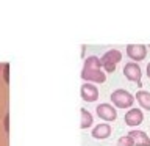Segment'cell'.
<instances>
[{
  "mask_svg": "<svg viewBox=\"0 0 150 146\" xmlns=\"http://www.w3.org/2000/svg\"><path fill=\"white\" fill-rule=\"evenodd\" d=\"M81 79L88 83H103L106 80V74L102 69H89L83 68L81 69Z\"/></svg>",
  "mask_w": 150,
  "mask_h": 146,
  "instance_id": "cell-3",
  "label": "cell"
},
{
  "mask_svg": "<svg viewBox=\"0 0 150 146\" xmlns=\"http://www.w3.org/2000/svg\"><path fill=\"white\" fill-rule=\"evenodd\" d=\"M8 69H9V64H5V66H3V77H5V82H9V74H8Z\"/></svg>",
  "mask_w": 150,
  "mask_h": 146,
  "instance_id": "cell-15",
  "label": "cell"
},
{
  "mask_svg": "<svg viewBox=\"0 0 150 146\" xmlns=\"http://www.w3.org/2000/svg\"><path fill=\"white\" fill-rule=\"evenodd\" d=\"M122 60V54L119 50H116V49H111V50H106L105 54L102 55V66L105 68L106 72H114L116 71V66L117 63Z\"/></svg>",
  "mask_w": 150,
  "mask_h": 146,
  "instance_id": "cell-1",
  "label": "cell"
},
{
  "mask_svg": "<svg viewBox=\"0 0 150 146\" xmlns=\"http://www.w3.org/2000/svg\"><path fill=\"white\" fill-rule=\"evenodd\" d=\"M81 122H80V127H81V129H88L89 126H92V115L91 113H89L86 108H81Z\"/></svg>",
  "mask_w": 150,
  "mask_h": 146,
  "instance_id": "cell-13",
  "label": "cell"
},
{
  "mask_svg": "<svg viewBox=\"0 0 150 146\" xmlns=\"http://www.w3.org/2000/svg\"><path fill=\"white\" fill-rule=\"evenodd\" d=\"M144 120V113L142 110L139 108H130L128 112L125 113V124L130 126V127H134V126H139Z\"/></svg>",
  "mask_w": 150,
  "mask_h": 146,
  "instance_id": "cell-8",
  "label": "cell"
},
{
  "mask_svg": "<svg viewBox=\"0 0 150 146\" xmlns=\"http://www.w3.org/2000/svg\"><path fill=\"white\" fill-rule=\"evenodd\" d=\"M80 93H81L83 101H86V102H94V101H97V99H98V88H97L94 83L84 82V83L81 85Z\"/></svg>",
  "mask_w": 150,
  "mask_h": 146,
  "instance_id": "cell-6",
  "label": "cell"
},
{
  "mask_svg": "<svg viewBox=\"0 0 150 146\" xmlns=\"http://www.w3.org/2000/svg\"><path fill=\"white\" fill-rule=\"evenodd\" d=\"M128 135L133 138L134 141V146H150V138H149V135L145 134L144 130H130L128 132Z\"/></svg>",
  "mask_w": 150,
  "mask_h": 146,
  "instance_id": "cell-9",
  "label": "cell"
},
{
  "mask_svg": "<svg viewBox=\"0 0 150 146\" xmlns=\"http://www.w3.org/2000/svg\"><path fill=\"white\" fill-rule=\"evenodd\" d=\"M96 112H97L98 118H102L105 121H114L117 118V112L111 104H98Z\"/></svg>",
  "mask_w": 150,
  "mask_h": 146,
  "instance_id": "cell-5",
  "label": "cell"
},
{
  "mask_svg": "<svg viewBox=\"0 0 150 146\" xmlns=\"http://www.w3.org/2000/svg\"><path fill=\"white\" fill-rule=\"evenodd\" d=\"M136 101L139 102V105L142 108L150 110V93L149 91H144V89L138 91V93H136Z\"/></svg>",
  "mask_w": 150,
  "mask_h": 146,
  "instance_id": "cell-11",
  "label": "cell"
},
{
  "mask_svg": "<svg viewBox=\"0 0 150 146\" xmlns=\"http://www.w3.org/2000/svg\"><path fill=\"white\" fill-rule=\"evenodd\" d=\"M147 77L150 79V63L147 64Z\"/></svg>",
  "mask_w": 150,
  "mask_h": 146,
  "instance_id": "cell-16",
  "label": "cell"
},
{
  "mask_svg": "<svg viewBox=\"0 0 150 146\" xmlns=\"http://www.w3.org/2000/svg\"><path fill=\"white\" fill-rule=\"evenodd\" d=\"M127 55L133 61H142L147 55V47L144 44H128L127 46Z\"/></svg>",
  "mask_w": 150,
  "mask_h": 146,
  "instance_id": "cell-4",
  "label": "cell"
},
{
  "mask_svg": "<svg viewBox=\"0 0 150 146\" xmlns=\"http://www.w3.org/2000/svg\"><path fill=\"white\" fill-rule=\"evenodd\" d=\"M124 75L131 82H138L141 83V77H142V72H141V68L138 63H127L124 68Z\"/></svg>",
  "mask_w": 150,
  "mask_h": 146,
  "instance_id": "cell-7",
  "label": "cell"
},
{
  "mask_svg": "<svg viewBox=\"0 0 150 146\" xmlns=\"http://www.w3.org/2000/svg\"><path fill=\"white\" fill-rule=\"evenodd\" d=\"M111 135V126L108 122H100L98 126H96L92 129V137L97 140H105Z\"/></svg>",
  "mask_w": 150,
  "mask_h": 146,
  "instance_id": "cell-10",
  "label": "cell"
},
{
  "mask_svg": "<svg viewBox=\"0 0 150 146\" xmlns=\"http://www.w3.org/2000/svg\"><path fill=\"white\" fill-rule=\"evenodd\" d=\"M0 69H2V66H0Z\"/></svg>",
  "mask_w": 150,
  "mask_h": 146,
  "instance_id": "cell-17",
  "label": "cell"
},
{
  "mask_svg": "<svg viewBox=\"0 0 150 146\" xmlns=\"http://www.w3.org/2000/svg\"><path fill=\"white\" fill-rule=\"evenodd\" d=\"M117 146H134V141L128 134H127V135L120 137V138L117 140Z\"/></svg>",
  "mask_w": 150,
  "mask_h": 146,
  "instance_id": "cell-14",
  "label": "cell"
},
{
  "mask_svg": "<svg viewBox=\"0 0 150 146\" xmlns=\"http://www.w3.org/2000/svg\"><path fill=\"white\" fill-rule=\"evenodd\" d=\"M111 101L119 108H128V107L133 105L134 97H133V94H130L128 91H125V89H116V91H112V94H111Z\"/></svg>",
  "mask_w": 150,
  "mask_h": 146,
  "instance_id": "cell-2",
  "label": "cell"
},
{
  "mask_svg": "<svg viewBox=\"0 0 150 146\" xmlns=\"http://www.w3.org/2000/svg\"><path fill=\"white\" fill-rule=\"evenodd\" d=\"M83 68H89V69H102V61L96 55H91L84 60V66Z\"/></svg>",
  "mask_w": 150,
  "mask_h": 146,
  "instance_id": "cell-12",
  "label": "cell"
}]
</instances>
